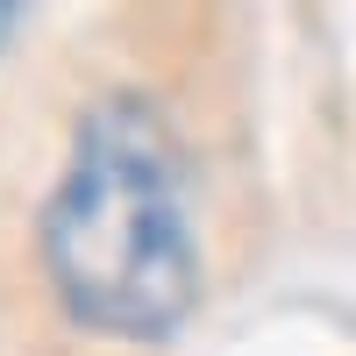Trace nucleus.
I'll use <instances>...</instances> for the list:
<instances>
[{
    "instance_id": "obj_1",
    "label": "nucleus",
    "mask_w": 356,
    "mask_h": 356,
    "mask_svg": "<svg viewBox=\"0 0 356 356\" xmlns=\"http://www.w3.org/2000/svg\"><path fill=\"white\" fill-rule=\"evenodd\" d=\"M43 257L65 307L107 335H171L200 300V243L178 143L143 100H100L43 214Z\"/></svg>"
},
{
    "instance_id": "obj_2",
    "label": "nucleus",
    "mask_w": 356,
    "mask_h": 356,
    "mask_svg": "<svg viewBox=\"0 0 356 356\" xmlns=\"http://www.w3.org/2000/svg\"><path fill=\"white\" fill-rule=\"evenodd\" d=\"M0 29H8V0H0Z\"/></svg>"
}]
</instances>
